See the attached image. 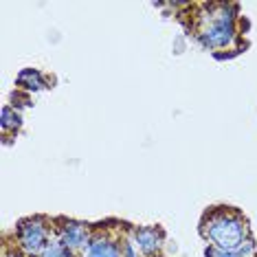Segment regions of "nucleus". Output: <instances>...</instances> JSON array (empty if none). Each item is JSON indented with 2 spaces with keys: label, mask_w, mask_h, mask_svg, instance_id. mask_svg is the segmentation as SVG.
<instances>
[{
  "label": "nucleus",
  "mask_w": 257,
  "mask_h": 257,
  "mask_svg": "<svg viewBox=\"0 0 257 257\" xmlns=\"http://www.w3.org/2000/svg\"><path fill=\"white\" fill-rule=\"evenodd\" d=\"M51 226L44 218H29L22 220L16 229V237H18V248L27 257H38L42 248L51 242L49 239Z\"/></svg>",
  "instance_id": "3"
},
{
  "label": "nucleus",
  "mask_w": 257,
  "mask_h": 257,
  "mask_svg": "<svg viewBox=\"0 0 257 257\" xmlns=\"http://www.w3.org/2000/svg\"><path fill=\"white\" fill-rule=\"evenodd\" d=\"M3 257H22L18 250H11V248H5V255Z\"/></svg>",
  "instance_id": "12"
},
{
  "label": "nucleus",
  "mask_w": 257,
  "mask_h": 257,
  "mask_svg": "<svg viewBox=\"0 0 257 257\" xmlns=\"http://www.w3.org/2000/svg\"><path fill=\"white\" fill-rule=\"evenodd\" d=\"M209 14L198 27L196 38L207 49H226L235 40V5H207Z\"/></svg>",
  "instance_id": "2"
},
{
  "label": "nucleus",
  "mask_w": 257,
  "mask_h": 257,
  "mask_svg": "<svg viewBox=\"0 0 257 257\" xmlns=\"http://www.w3.org/2000/svg\"><path fill=\"white\" fill-rule=\"evenodd\" d=\"M204 257H235V253H231V250H222V248L209 244V246L204 248Z\"/></svg>",
  "instance_id": "11"
},
{
  "label": "nucleus",
  "mask_w": 257,
  "mask_h": 257,
  "mask_svg": "<svg viewBox=\"0 0 257 257\" xmlns=\"http://www.w3.org/2000/svg\"><path fill=\"white\" fill-rule=\"evenodd\" d=\"M16 84L22 86V88H27V90L46 88V79L42 77V73L36 71V68H25V71H20V75L16 77Z\"/></svg>",
  "instance_id": "7"
},
{
  "label": "nucleus",
  "mask_w": 257,
  "mask_h": 257,
  "mask_svg": "<svg viewBox=\"0 0 257 257\" xmlns=\"http://www.w3.org/2000/svg\"><path fill=\"white\" fill-rule=\"evenodd\" d=\"M121 248H123V257H143V253L137 248V244H134V239H132V237L123 239Z\"/></svg>",
  "instance_id": "10"
},
{
  "label": "nucleus",
  "mask_w": 257,
  "mask_h": 257,
  "mask_svg": "<svg viewBox=\"0 0 257 257\" xmlns=\"http://www.w3.org/2000/svg\"><path fill=\"white\" fill-rule=\"evenodd\" d=\"M200 235L211 246L235 253L250 237V233H248V222L242 213L229 207H218L202 218Z\"/></svg>",
  "instance_id": "1"
},
{
  "label": "nucleus",
  "mask_w": 257,
  "mask_h": 257,
  "mask_svg": "<svg viewBox=\"0 0 257 257\" xmlns=\"http://www.w3.org/2000/svg\"><path fill=\"white\" fill-rule=\"evenodd\" d=\"M81 257H123V248L103 233H95L90 244L81 250Z\"/></svg>",
  "instance_id": "6"
},
{
  "label": "nucleus",
  "mask_w": 257,
  "mask_h": 257,
  "mask_svg": "<svg viewBox=\"0 0 257 257\" xmlns=\"http://www.w3.org/2000/svg\"><path fill=\"white\" fill-rule=\"evenodd\" d=\"M20 125H22V114L14 106H5L3 108V116H0V127H3V134L16 132Z\"/></svg>",
  "instance_id": "8"
},
{
  "label": "nucleus",
  "mask_w": 257,
  "mask_h": 257,
  "mask_svg": "<svg viewBox=\"0 0 257 257\" xmlns=\"http://www.w3.org/2000/svg\"><path fill=\"white\" fill-rule=\"evenodd\" d=\"M73 255H75L73 250H68L60 242V239H51V242L42 248V253H40L38 257H73Z\"/></svg>",
  "instance_id": "9"
},
{
  "label": "nucleus",
  "mask_w": 257,
  "mask_h": 257,
  "mask_svg": "<svg viewBox=\"0 0 257 257\" xmlns=\"http://www.w3.org/2000/svg\"><path fill=\"white\" fill-rule=\"evenodd\" d=\"M57 239L66 246L68 250L77 253V250H84L90 244V229L84 222H75V220H62L60 226H57Z\"/></svg>",
  "instance_id": "4"
},
{
  "label": "nucleus",
  "mask_w": 257,
  "mask_h": 257,
  "mask_svg": "<svg viewBox=\"0 0 257 257\" xmlns=\"http://www.w3.org/2000/svg\"><path fill=\"white\" fill-rule=\"evenodd\" d=\"M132 239L143 257H156L163 248V231L159 226H137L132 231Z\"/></svg>",
  "instance_id": "5"
}]
</instances>
